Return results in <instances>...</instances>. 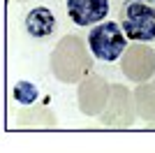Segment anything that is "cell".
Masks as SVG:
<instances>
[{"label": "cell", "mask_w": 155, "mask_h": 153, "mask_svg": "<svg viewBox=\"0 0 155 153\" xmlns=\"http://www.w3.org/2000/svg\"><path fill=\"white\" fill-rule=\"evenodd\" d=\"M88 49L102 63H116L127 49V37L118 21H100L88 30Z\"/></svg>", "instance_id": "6da1fadb"}, {"label": "cell", "mask_w": 155, "mask_h": 153, "mask_svg": "<svg viewBox=\"0 0 155 153\" xmlns=\"http://www.w3.org/2000/svg\"><path fill=\"white\" fill-rule=\"evenodd\" d=\"M120 28L132 42H153L155 39V5L127 0L120 9Z\"/></svg>", "instance_id": "7a4b0ae2"}, {"label": "cell", "mask_w": 155, "mask_h": 153, "mask_svg": "<svg viewBox=\"0 0 155 153\" xmlns=\"http://www.w3.org/2000/svg\"><path fill=\"white\" fill-rule=\"evenodd\" d=\"M67 16L79 28H91L109 16L111 2L109 0H65Z\"/></svg>", "instance_id": "3957f363"}, {"label": "cell", "mask_w": 155, "mask_h": 153, "mask_svg": "<svg viewBox=\"0 0 155 153\" xmlns=\"http://www.w3.org/2000/svg\"><path fill=\"white\" fill-rule=\"evenodd\" d=\"M23 28L30 37L35 39H44V37H51L56 28H58V19H56V14L49 9V7H32L30 12L26 14V19H23Z\"/></svg>", "instance_id": "277c9868"}, {"label": "cell", "mask_w": 155, "mask_h": 153, "mask_svg": "<svg viewBox=\"0 0 155 153\" xmlns=\"http://www.w3.org/2000/svg\"><path fill=\"white\" fill-rule=\"evenodd\" d=\"M12 97L16 104H23V107H30L35 104L39 97V88L35 86L32 81H16L14 83V90H12Z\"/></svg>", "instance_id": "5b68a950"}, {"label": "cell", "mask_w": 155, "mask_h": 153, "mask_svg": "<svg viewBox=\"0 0 155 153\" xmlns=\"http://www.w3.org/2000/svg\"><path fill=\"white\" fill-rule=\"evenodd\" d=\"M139 2H148V5H155V0H139Z\"/></svg>", "instance_id": "8992f818"}]
</instances>
